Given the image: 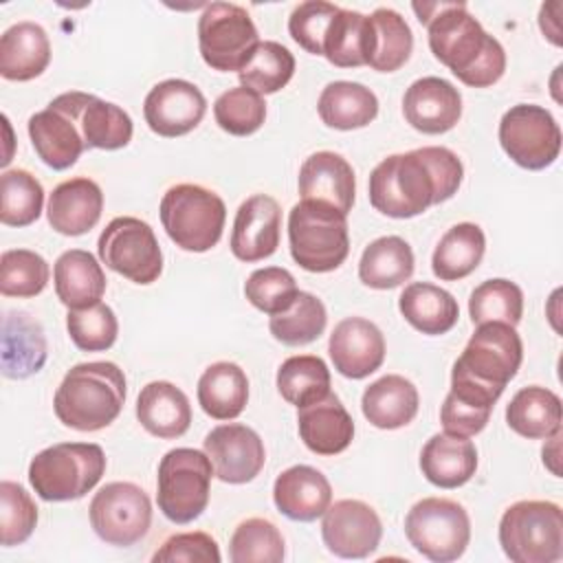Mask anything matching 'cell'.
<instances>
[{
  "mask_svg": "<svg viewBox=\"0 0 563 563\" xmlns=\"http://www.w3.org/2000/svg\"><path fill=\"white\" fill-rule=\"evenodd\" d=\"M462 161L442 145L391 154L369 174V202L387 218H413L431 205L453 198L462 185Z\"/></svg>",
  "mask_w": 563,
  "mask_h": 563,
  "instance_id": "6da1fadb",
  "label": "cell"
},
{
  "mask_svg": "<svg viewBox=\"0 0 563 563\" xmlns=\"http://www.w3.org/2000/svg\"><path fill=\"white\" fill-rule=\"evenodd\" d=\"M420 24L429 31V48L462 84L488 88L506 73V51L484 31L464 2H413Z\"/></svg>",
  "mask_w": 563,
  "mask_h": 563,
  "instance_id": "7a4b0ae2",
  "label": "cell"
},
{
  "mask_svg": "<svg viewBox=\"0 0 563 563\" xmlns=\"http://www.w3.org/2000/svg\"><path fill=\"white\" fill-rule=\"evenodd\" d=\"M523 361V343L515 325L479 323L451 369V394L471 405L493 409Z\"/></svg>",
  "mask_w": 563,
  "mask_h": 563,
  "instance_id": "3957f363",
  "label": "cell"
},
{
  "mask_svg": "<svg viewBox=\"0 0 563 563\" xmlns=\"http://www.w3.org/2000/svg\"><path fill=\"white\" fill-rule=\"evenodd\" d=\"M125 374L112 361L73 365L62 378L53 409L57 420L75 431H99L112 424L125 402Z\"/></svg>",
  "mask_w": 563,
  "mask_h": 563,
  "instance_id": "277c9868",
  "label": "cell"
},
{
  "mask_svg": "<svg viewBox=\"0 0 563 563\" xmlns=\"http://www.w3.org/2000/svg\"><path fill=\"white\" fill-rule=\"evenodd\" d=\"M106 473V453L95 442H57L29 464V482L44 501H73L90 493Z\"/></svg>",
  "mask_w": 563,
  "mask_h": 563,
  "instance_id": "5b68a950",
  "label": "cell"
},
{
  "mask_svg": "<svg viewBox=\"0 0 563 563\" xmlns=\"http://www.w3.org/2000/svg\"><path fill=\"white\" fill-rule=\"evenodd\" d=\"M288 244L303 271H336L350 253L347 216L330 205L301 200L288 213Z\"/></svg>",
  "mask_w": 563,
  "mask_h": 563,
  "instance_id": "8992f818",
  "label": "cell"
},
{
  "mask_svg": "<svg viewBox=\"0 0 563 563\" xmlns=\"http://www.w3.org/2000/svg\"><path fill=\"white\" fill-rule=\"evenodd\" d=\"M161 224L167 238L183 251L205 253L213 249L224 229L227 207L224 200L194 183L169 187L161 198Z\"/></svg>",
  "mask_w": 563,
  "mask_h": 563,
  "instance_id": "52a82bcc",
  "label": "cell"
},
{
  "mask_svg": "<svg viewBox=\"0 0 563 563\" xmlns=\"http://www.w3.org/2000/svg\"><path fill=\"white\" fill-rule=\"evenodd\" d=\"M499 545L512 563H556L563 556V510L548 499H521L499 519Z\"/></svg>",
  "mask_w": 563,
  "mask_h": 563,
  "instance_id": "ba28073f",
  "label": "cell"
},
{
  "mask_svg": "<svg viewBox=\"0 0 563 563\" xmlns=\"http://www.w3.org/2000/svg\"><path fill=\"white\" fill-rule=\"evenodd\" d=\"M213 464L205 451L178 446L158 462V510L178 526L198 519L209 504Z\"/></svg>",
  "mask_w": 563,
  "mask_h": 563,
  "instance_id": "9c48e42d",
  "label": "cell"
},
{
  "mask_svg": "<svg viewBox=\"0 0 563 563\" xmlns=\"http://www.w3.org/2000/svg\"><path fill=\"white\" fill-rule=\"evenodd\" d=\"M405 537L416 552L433 563L457 561L471 541V519L462 504L424 497L405 517Z\"/></svg>",
  "mask_w": 563,
  "mask_h": 563,
  "instance_id": "30bf717a",
  "label": "cell"
},
{
  "mask_svg": "<svg viewBox=\"0 0 563 563\" xmlns=\"http://www.w3.org/2000/svg\"><path fill=\"white\" fill-rule=\"evenodd\" d=\"M249 11L233 2H211L198 18V48L207 66L240 73L260 44Z\"/></svg>",
  "mask_w": 563,
  "mask_h": 563,
  "instance_id": "8fae6325",
  "label": "cell"
},
{
  "mask_svg": "<svg viewBox=\"0 0 563 563\" xmlns=\"http://www.w3.org/2000/svg\"><path fill=\"white\" fill-rule=\"evenodd\" d=\"M99 260L125 279L147 286L163 273V251L154 229L134 216L112 218L97 240Z\"/></svg>",
  "mask_w": 563,
  "mask_h": 563,
  "instance_id": "7c38bea8",
  "label": "cell"
},
{
  "mask_svg": "<svg viewBox=\"0 0 563 563\" xmlns=\"http://www.w3.org/2000/svg\"><path fill=\"white\" fill-rule=\"evenodd\" d=\"M497 134L506 156L530 172L550 167L561 154V128L550 110L537 103H517L506 110Z\"/></svg>",
  "mask_w": 563,
  "mask_h": 563,
  "instance_id": "4fadbf2b",
  "label": "cell"
},
{
  "mask_svg": "<svg viewBox=\"0 0 563 563\" xmlns=\"http://www.w3.org/2000/svg\"><path fill=\"white\" fill-rule=\"evenodd\" d=\"M88 517L95 534L103 543L130 548L150 532L152 501L132 482H110L90 499Z\"/></svg>",
  "mask_w": 563,
  "mask_h": 563,
  "instance_id": "5bb4252c",
  "label": "cell"
},
{
  "mask_svg": "<svg viewBox=\"0 0 563 563\" xmlns=\"http://www.w3.org/2000/svg\"><path fill=\"white\" fill-rule=\"evenodd\" d=\"M321 537L334 556L365 559L378 548L383 523L369 504L361 499H339L323 512Z\"/></svg>",
  "mask_w": 563,
  "mask_h": 563,
  "instance_id": "9a60e30c",
  "label": "cell"
},
{
  "mask_svg": "<svg viewBox=\"0 0 563 563\" xmlns=\"http://www.w3.org/2000/svg\"><path fill=\"white\" fill-rule=\"evenodd\" d=\"M202 444L213 464L216 477L224 484H246L264 468V442L255 429L242 422L213 427L205 435Z\"/></svg>",
  "mask_w": 563,
  "mask_h": 563,
  "instance_id": "2e32d148",
  "label": "cell"
},
{
  "mask_svg": "<svg viewBox=\"0 0 563 563\" xmlns=\"http://www.w3.org/2000/svg\"><path fill=\"white\" fill-rule=\"evenodd\" d=\"M207 99L202 90L187 79L158 81L143 101L147 128L165 139L189 134L202 121Z\"/></svg>",
  "mask_w": 563,
  "mask_h": 563,
  "instance_id": "e0dca14e",
  "label": "cell"
},
{
  "mask_svg": "<svg viewBox=\"0 0 563 563\" xmlns=\"http://www.w3.org/2000/svg\"><path fill=\"white\" fill-rule=\"evenodd\" d=\"M55 99L73 114L86 150H121L132 141L134 125L121 106L79 90L64 92Z\"/></svg>",
  "mask_w": 563,
  "mask_h": 563,
  "instance_id": "ac0fdd59",
  "label": "cell"
},
{
  "mask_svg": "<svg viewBox=\"0 0 563 563\" xmlns=\"http://www.w3.org/2000/svg\"><path fill=\"white\" fill-rule=\"evenodd\" d=\"M385 336L378 325L363 317H345L330 334L328 352L334 369L352 380L374 374L385 361Z\"/></svg>",
  "mask_w": 563,
  "mask_h": 563,
  "instance_id": "d6986e66",
  "label": "cell"
},
{
  "mask_svg": "<svg viewBox=\"0 0 563 563\" xmlns=\"http://www.w3.org/2000/svg\"><path fill=\"white\" fill-rule=\"evenodd\" d=\"M282 209L273 196L255 194L246 198L233 220L231 253L240 262H260L271 257L279 246Z\"/></svg>",
  "mask_w": 563,
  "mask_h": 563,
  "instance_id": "ffe728a7",
  "label": "cell"
},
{
  "mask_svg": "<svg viewBox=\"0 0 563 563\" xmlns=\"http://www.w3.org/2000/svg\"><path fill=\"white\" fill-rule=\"evenodd\" d=\"M402 114L422 134H444L462 117V95L442 77H420L405 90Z\"/></svg>",
  "mask_w": 563,
  "mask_h": 563,
  "instance_id": "44dd1931",
  "label": "cell"
},
{
  "mask_svg": "<svg viewBox=\"0 0 563 563\" xmlns=\"http://www.w3.org/2000/svg\"><path fill=\"white\" fill-rule=\"evenodd\" d=\"M26 130L35 154L44 165L57 172L73 167L86 150L73 114L57 99H53L44 110L35 112L29 119Z\"/></svg>",
  "mask_w": 563,
  "mask_h": 563,
  "instance_id": "7402d4cb",
  "label": "cell"
},
{
  "mask_svg": "<svg viewBox=\"0 0 563 563\" xmlns=\"http://www.w3.org/2000/svg\"><path fill=\"white\" fill-rule=\"evenodd\" d=\"M299 196L350 213L356 194V178L352 165L336 152H314L299 167Z\"/></svg>",
  "mask_w": 563,
  "mask_h": 563,
  "instance_id": "603a6c76",
  "label": "cell"
},
{
  "mask_svg": "<svg viewBox=\"0 0 563 563\" xmlns=\"http://www.w3.org/2000/svg\"><path fill=\"white\" fill-rule=\"evenodd\" d=\"M103 211L101 187L86 176H75L59 183L46 205V218L53 231L62 235H84L97 227Z\"/></svg>",
  "mask_w": 563,
  "mask_h": 563,
  "instance_id": "cb8c5ba5",
  "label": "cell"
},
{
  "mask_svg": "<svg viewBox=\"0 0 563 563\" xmlns=\"http://www.w3.org/2000/svg\"><path fill=\"white\" fill-rule=\"evenodd\" d=\"M273 501L290 521H314L332 504L328 477L308 464H295L282 471L273 484Z\"/></svg>",
  "mask_w": 563,
  "mask_h": 563,
  "instance_id": "d4e9b609",
  "label": "cell"
},
{
  "mask_svg": "<svg viewBox=\"0 0 563 563\" xmlns=\"http://www.w3.org/2000/svg\"><path fill=\"white\" fill-rule=\"evenodd\" d=\"M297 429L306 449L317 455H336L354 440V420L332 391L299 409Z\"/></svg>",
  "mask_w": 563,
  "mask_h": 563,
  "instance_id": "484cf974",
  "label": "cell"
},
{
  "mask_svg": "<svg viewBox=\"0 0 563 563\" xmlns=\"http://www.w3.org/2000/svg\"><path fill=\"white\" fill-rule=\"evenodd\" d=\"M136 418L150 435L174 440L187 433L191 424V405L185 391L174 383L152 380L139 391Z\"/></svg>",
  "mask_w": 563,
  "mask_h": 563,
  "instance_id": "4316f807",
  "label": "cell"
},
{
  "mask_svg": "<svg viewBox=\"0 0 563 563\" xmlns=\"http://www.w3.org/2000/svg\"><path fill=\"white\" fill-rule=\"evenodd\" d=\"M420 471L438 488L464 486L477 471V449L468 438L435 433L420 451Z\"/></svg>",
  "mask_w": 563,
  "mask_h": 563,
  "instance_id": "83f0119b",
  "label": "cell"
},
{
  "mask_svg": "<svg viewBox=\"0 0 563 563\" xmlns=\"http://www.w3.org/2000/svg\"><path fill=\"white\" fill-rule=\"evenodd\" d=\"M51 62L46 31L29 20L11 24L0 37V75L9 81H31Z\"/></svg>",
  "mask_w": 563,
  "mask_h": 563,
  "instance_id": "f1b7e54d",
  "label": "cell"
},
{
  "mask_svg": "<svg viewBox=\"0 0 563 563\" xmlns=\"http://www.w3.org/2000/svg\"><path fill=\"white\" fill-rule=\"evenodd\" d=\"M46 363V336L29 312H7L2 321V374L29 378Z\"/></svg>",
  "mask_w": 563,
  "mask_h": 563,
  "instance_id": "f546056e",
  "label": "cell"
},
{
  "mask_svg": "<svg viewBox=\"0 0 563 563\" xmlns=\"http://www.w3.org/2000/svg\"><path fill=\"white\" fill-rule=\"evenodd\" d=\"M57 299L68 308H88L99 303L106 292V273L97 257L84 249L64 251L53 266Z\"/></svg>",
  "mask_w": 563,
  "mask_h": 563,
  "instance_id": "4dcf8cb0",
  "label": "cell"
},
{
  "mask_svg": "<svg viewBox=\"0 0 563 563\" xmlns=\"http://www.w3.org/2000/svg\"><path fill=\"white\" fill-rule=\"evenodd\" d=\"M420 396L416 385L400 374L380 376L365 387L361 398V409L367 422L387 431L407 427L416 418Z\"/></svg>",
  "mask_w": 563,
  "mask_h": 563,
  "instance_id": "1f68e13d",
  "label": "cell"
},
{
  "mask_svg": "<svg viewBox=\"0 0 563 563\" xmlns=\"http://www.w3.org/2000/svg\"><path fill=\"white\" fill-rule=\"evenodd\" d=\"M398 310L413 330L429 336L446 334L460 319L457 299L429 282L407 284L398 297Z\"/></svg>",
  "mask_w": 563,
  "mask_h": 563,
  "instance_id": "d6a6232c",
  "label": "cell"
},
{
  "mask_svg": "<svg viewBox=\"0 0 563 563\" xmlns=\"http://www.w3.org/2000/svg\"><path fill=\"white\" fill-rule=\"evenodd\" d=\"M413 48V33L407 20L387 7L367 15V62L378 73H394L407 64Z\"/></svg>",
  "mask_w": 563,
  "mask_h": 563,
  "instance_id": "836d02e7",
  "label": "cell"
},
{
  "mask_svg": "<svg viewBox=\"0 0 563 563\" xmlns=\"http://www.w3.org/2000/svg\"><path fill=\"white\" fill-rule=\"evenodd\" d=\"M249 402V378L238 363H211L198 378V405L213 420L238 418Z\"/></svg>",
  "mask_w": 563,
  "mask_h": 563,
  "instance_id": "e575fe53",
  "label": "cell"
},
{
  "mask_svg": "<svg viewBox=\"0 0 563 563\" xmlns=\"http://www.w3.org/2000/svg\"><path fill=\"white\" fill-rule=\"evenodd\" d=\"M561 398L541 385L521 387L506 407L508 427L528 440H548L561 431Z\"/></svg>",
  "mask_w": 563,
  "mask_h": 563,
  "instance_id": "d590c367",
  "label": "cell"
},
{
  "mask_svg": "<svg viewBox=\"0 0 563 563\" xmlns=\"http://www.w3.org/2000/svg\"><path fill=\"white\" fill-rule=\"evenodd\" d=\"M317 112L328 128L358 130L376 119L378 99L358 81H330L319 95Z\"/></svg>",
  "mask_w": 563,
  "mask_h": 563,
  "instance_id": "8d00e7d4",
  "label": "cell"
},
{
  "mask_svg": "<svg viewBox=\"0 0 563 563\" xmlns=\"http://www.w3.org/2000/svg\"><path fill=\"white\" fill-rule=\"evenodd\" d=\"M413 251L398 235H383L369 242L358 262V279L374 290H389L413 275Z\"/></svg>",
  "mask_w": 563,
  "mask_h": 563,
  "instance_id": "74e56055",
  "label": "cell"
},
{
  "mask_svg": "<svg viewBox=\"0 0 563 563\" xmlns=\"http://www.w3.org/2000/svg\"><path fill=\"white\" fill-rule=\"evenodd\" d=\"M486 251V235L473 222L453 224L438 242L431 255V271L442 282H457L468 277L482 262Z\"/></svg>",
  "mask_w": 563,
  "mask_h": 563,
  "instance_id": "f35d334b",
  "label": "cell"
},
{
  "mask_svg": "<svg viewBox=\"0 0 563 563\" xmlns=\"http://www.w3.org/2000/svg\"><path fill=\"white\" fill-rule=\"evenodd\" d=\"M275 383L282 398L301 409L330 394V369L314 354H297L279 365Z\"/></svg>",
  "mask_w": 563,
  "mask_h": 563,
  "instance_id": "ab89813d",
  "label": "cell"
},
{
  "mask_svg": "<svg viewBox=\"0 0 563 563\" xmlns=\"http://www.w3.org/2000/svg\"><path fill=\"white\" fill-rule=\"evenodd\" d=\"M328 323V312L323 301L312 295L299 290L292 306L279 314H273L268 321V330L275 341L299 347L317 341Z\"/></svg>",
  "mask_w": 563,
  "mask_h": 563,
  "instance_id": "60d3db41",
  "label": "cell"
},
{
  "mask_svg": "<svg viewBox=\"0 0 563 563\" xmlns=\"http://www.w3.org/2000/svg\"><path fill=\"white\" fill-rule=\"evenodd\" d=\"M295 75L292 53L273 40H264L255 46L249 62L238 73L240 86L260 95H273L282 90Z\"/></svg>",
  "mask_w": 563,
  "mask_h": 563,
  "instance_id": "b9f144b4",
  "label": "cell"
},
{
  "mask_svg": "<svg viewBox=\"0 0 563 563\" xmlns=\"http://www.w3.org/2000/svg\"><path fill=\"white\" fill-rule=\"evenodd\" d=\"M323 57L339 68L365 66L367 15L352 9H339L323 40Z\"/></svg>",
  "mask_w": 563,
  "mask_h": 563,
  "instance_id": "7bdbcfd3",
  "label": "cell"
},
{
  "mask_svg": "<svg viewBox=\"0 0 563 563\" xmlns=\"http://www.w3.org/2000/svg\"><path fill=\"white\" fill-rule=\"evenodd\" d=\"M44 207L42 183L26 169H7L0 176V222L7 227L33 224Z\"/></svg>",
  "mask_w": 563,
  "mask_h": 563,
  "instance_id": "ee69618b",
  "label": "cell"
},
{
  "mask_svg": "<svg viewBox=\"0 0 563 563\" xmlns=\"http://www.w3.org/2000/svg\"><path fill=\"white\" fill-rule=\"evenodd\" d=\"M286 556L279 528L264 517H249L238 523L229 541L233 563H282Z\"/></svg>",
  "mask_w": 563,
  "mask_h": 563,
  "instance_id": "f6af8a7d",
  "label": "cell"
},
{
  "mask_svg": "<svg viewBox=\"0 0 563 563\" xmlns=\"http://www.w3.org/2000/svg\"><path fill=\"white\" fill-rule=\"evenodd\" d=\"M468 314L473 325L488 321L517 325L523 314V292L510 279H486L473 288L468 297Z\"/></svg>",
  "mask_w": 563,
  "mask_h": 563,
  "instance_id": "bcb514c9",
  "label": "cell"
},
{
  "mask_svg": "<svg viewBox=\"0 0 563 563\" xmlns=\"http://www.w3.org/2000/svg\"><path fill=\"white\" fill-rule=\"evenodd\" d=\"M51 277L46 260L29 249H9L0 255V292L29 299L40 295Z\"/></svg>",
  "mask_w": 563,
  "mask_h": 563,
  "instance_id": "7dc6e473",
  "label": "cell"
},
{
  "mask_svg": "<svg viewBox=\"0 0 563 563\" xmlns=\"http://www.w3.org/2000/svg\"><path fill=\"white\" fill-rule=\"evenodd\" d=\"M213 117L220 130L233 136H249L264 125L266 101L260 92L235 86L224 90L213 103Z\"/></svg>",
  "mask_w": 563,
  "mask_h": 563,
  "instance_id": "c3c4849f",
  "label": "cell"
},
{
  "mask_svg": "<svg viewBox=\"0 0 563 563\" xmlns=\"http://www.w3.org/2000/svg\"><path fill=\"white\" fill-rule=\"evenodd\" d=\"M66 328L70 341L84 352H106L114 345L119 334L117 314L103 301L88 308L68 310Z\"/></svg>",
  "mask_w": 563,
  "mask_h": 563,
  "instance_id": "681fc988",
  "label": "cell"
},
{
  "mask_svg": "<svg viewBox=\"0 0 563 563\" xmlns=\"http://www.w3.org/2000/svg\"><path fill=\"white\" fill-rule=\"evenodd\" d=\"M299 288L290 271L282 266H264L249 275L244 284V295L249 303L266 314H279L288 310L297 297Z\"/></svg>",
  "mask_w": 563,
  "mask_h": 563,
  "instance_id": "f907efd6",
  "label": "cell"
},
{
  "mask_svg": "<svg viewBox=\"0 0 563 563\" xmlns=\"http://www.w3.org/2000/svg\"><path fill=\"white\" fill-rule=\"evenodd\" d=\"M37 526V506L15 482H0V543L13 548L24 543Z\"/></svg>",
  "mask_w": 563,
  "mask_h": 563,
  "instance_id": "816d5d0a",
  "label": "cell"
},
{
  "mask_svg": "<svg viewBox=\"0 0 563 563\" xmlns=\"http://www.w3.org/2000/svg\"><path fill=\"white\" fill-rule=\"evenodd\" d=\"M341 7L323 0L299 2L288 18L290 37L310 55H323V40L332 18Z\"/></svg>",
  "mask_w": 563,
  "mask_h": 563,
  "instance_id": "f5cc1de1",
  "label": "cell"
},
{
  "mask_svg": "<svg viewBox=\"0 0 563 563\" xmlns=\"http://www.w3.org/2000/svg\"><path fill=\"white\" fill-rule=\"evenodd\" d=\"M154 563H220L218 541L207 532H178L152 554Z\"/></svg>",
  "mask_w": 563,
  "mask_h": 563,
  "instance_id": "db71d44e",
  "label": "cell"
},
{
  "mask_svg": "<svg viewBox=\"0 0 563 563\" xmlns=\"http://www.w3.org/2000/svg\"><path fill=\"white\" fill-rule=\"evenodd\" d=\"M490 411L493 409L475 407V405H468V402L455 398L453 394H446V398L440 407V422L446 433L471 438V435H477L479 431H484V427L488 424Z\"/></svg>",
  "mask_w": 563,
  "mask_h": 563,
  "instance_id": "11a10c76",
  "label": "cell"
},
{
  "mask_svg": "<svg viewBox=\"0 0 563 563\" xmlns=\"http://www.w3.org/2000/svg\"><path fill=\"white\" fill-rule=\"evenodd\" d=\"M559 11H561V2H556V0L541 4V11H539V26H541V33H543L554 46H561Z\"/></svg>",
  "mask_w": 563,
  "mask_h": 563,
  "instance_id": "9f6ffc18",
  "label": "cell"
},
{
  "mask_svg": "<svg viewBox=\"0 0 563 563\" xmlns=\"http://www.w3.org/2000/svg\"><path fill=\"white\" fill-rule=\"evenodd\" d=\"M541 455H543L545 468H548L552 475L561 477V466H559V462H561V431L554 433V435H550V438L545 440Z\"/></svg>",
  "mask_w": 563,
  "mask_h": 563,
  "instance_id": "6f0895ef",
  "label": "cell"
}]
</instances>
